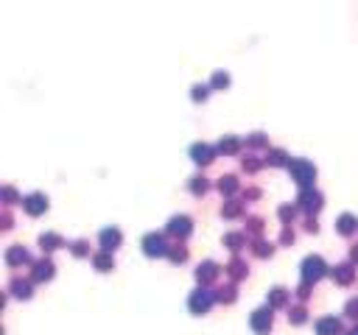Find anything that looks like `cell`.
Instances as JSON below:
<instances>
[{
	"label": "cell",
	"mask_w": 358,
	"mask_h": 335,
	"mask_svg": "<svg viewBox=\"0 0 358 335\" xmlns=\"http://www.w3.org/2000/svg\"><path fill=\"white\" fill-rule=\"evenodd\" d=\"M322 271H324V263H322V257L319 254L305 257V263H302V277L305 279H319L322 277Z\"/></svg>",
	"instance_id": "6da1fadb"
},
{
	"label": "cell",
	"mask_w": 358,
	"mask_h": 335,
	"mask_svg": "<svg viewBox=\"0 0 358 335\" xmlns=\"http://www.w3.org/2000/svg\"><path fill=\"white\" fill-rule=\"evenodd\" d=\"M143 249H145V254H160V251H165V243H162V234H157V232H148L143 237Z\"/></svg>",
	"instance_id": "7a4b0ae2"
},
{
	"label": "cell",
	"mask_w": 358,
	"mask_h": 335,
	"mask_svg": "<svg viewBox=\"0 0 358 335\" xmlns=\"http://www.w3.org/2000/svg\"><path fill=\"white\" fill-rule=\"evenodd\" d=\"M291 170H294V176H297V182H300V184H308V182H311L313 179V173H316V170H313L311 165H308V162H294V165H291Z\"/></svg>",
	"instance_id": "3957f363"
},
{
	"label": "cell",
	"mask_w": 358,
	"mask_h": 335,
	"mask_svg": "<svg viewBox=\"0 0 358 335\" xmlns=\"http://www.w3.org/2000/svg\"><path fill=\"white\" fill-rule=\"evenodd\" d=\"M190 307L196 313H204L210 307V293H207V290H193V293H190Z\"/></svg>",
	"instance_id": "277c9868"
},
{
	"label": "cell",
	"mask_w": 358,
	"mask_h": 335,
	"mask_svg": "<svg viewBox=\"0 0 358 335\" xmlns=\"http://www.w3.org/2000/svg\"><path fill=\"white\" fill-rule=\"evenodd\" d=\"M316 330H319V335H336L341 330V324H339V318H333V316H324V318L316 321Z\"/></svg>",
	"instance_id": "5b68a950"
},
{
	"label": "cell",
	"mask_w": 358,
	"mask_h": 335,
	"mask_svg": "<svg viewBox=\"0 0 358 335\" xmlns=\"http://www.w3.org/2000/svg\"><path fill=\"white\" fill-rule=\"evenodd\" d=\"M45 207H48V201H45L42 193H31L28 199H25V210L31 212V215H36V212H42Z\"/></svg>",
	"instance_id": "8992f818"
},
{
	"label": "cell",
	"mask_w": 358,
	"mask_h": 335,
	"mask_svg": "<svg viewBox=\"0 0 358 335\" xmlns=\"http://www.w3.org/2000/svg\"><path fill=\"white\" fill-rule=\"evenodd\" d=\"M168 229H171V232H177V234H188L190 232V218H188V215H174L171 223H168Z\"/></svg>",
	"instance_id": "52a82bcc"
},
{
	"label": "cell",
	"mask_w": 358,
	"mask_h": 335,
	"mask_svg": "<svg viewBox=\"0 0 358 335\" xmlns=\"http://www.w3.org/2000/svg\"><path fill=\"white\" fill-rule=\"evenodd\" d=\"M268 324H271V313H268L266 307H260V310L252 313V327H255V330H266Z\"/></svg>",
	"instance_id": "ba28073f"
},
{
	"label": "cell",
	"mask_w": 358,
	"mask_h": 335,
	"mask_svg": "<svg viewBox=\"0 0 358 335\" xmlns=\"http://www.w3.org/2000/svg\"><path fill=\"white\" fill-rule=\"evenodd\" d=\"M190 154H193V159H196V162H210V159H213L210 145H204V143H196L193 148H190Z\"/></svg>",
	"instance_id": "9c48e42d"
},
{
	"label": "cell",
	"mask_w": 358,
	"mask_h": 335,
	"mask_svg": "<svg viewBox=\"0 0 358 335\" xmlns=\"http://www.w3.org/2000/svg\"><path fill=\"white\" fill-rule=\"evenodd\" d=\"M101 243L107 246V249H115V246L121 243V232L118 229H104L101 232Z\"/></svg>",
	"instance_id": "30bf717a"
},
{
	"label": "cell",
	"mask_w": 358,
	"mask_h": 335,
	"mask_svg": "<svg viewBox=\"0 0 358 335\" xmlns=\"http://www.w3.org/2000/svg\"><path fill=\"white\" fill-rule=\"evenodd\" d=\"M51 271H54V263H51V260H39V263H36V271H34V277L45 279V277H51Z\"/></svg>",
	"instance_id": "8fae6325"
},
{
	"label": "cell",
	"mask_w": 358,
	"mask_h": 335,
	"mask_svg": "<svg viewBox=\"0 0 358 335\" xmlns=\"http://www.w3.org/2000/svg\"><path fill=\"white\" fill-rule=\"evenodd\" d=\"M319 199H322V196H319V193H311V190H308V193H302V204H305L308 210H316V207L322 204Z\"/></svg>",
	"instance_id": "7c38bea8"
},
{
	"label": "cell",
	"mask_w": 358,
	"mask_h": 335,
	"mask_svg": "<svg viewBox=\"0 0 358 335\" xmlns=\"http://www.w3.org/2000/svg\"><path fill=\"white\" fill-rule=\"evenodd\" d=\"M39 243H42V249H56V246H59V234L45 232L42 237H39Z\"/></svg>",
	"instance_id": "4fadbf2b"
},
{
	"label": "cell",
	"mask_w": 358,
	"mask_h": 335,
	"mask_svg": "<svg viewBox=\"0 0 358 335\" xmlns=\"http://www.w3.org/2000/svg\"><path fill=\"white\" fill-rule=\"evenodd\" d=\"M6 260H9V263H20V260H25V249H9Z\"/></svg>",
	"instance_id": "5bb4252c"
},
{
	"label": "cell",
	"mask_w": 358,
	"mask_h": 335,
	"mask_svg": "<svg viewBox=\"0 0 358 335\" xmlns=\"http://www.w3.org/2000/svg\"><path fill=\"white\" fill-rule=\"evenodd\" d=\"M196 274H199V279L204 277H213V274H215V266H213V263H204V266H199V271H196Z\"/></svg>",
	"instance_id": "9a60e30c"
},
{
	"label": "cell",
	"mask_w": 358,
	"mask_h": 335,
	"mask_svg": "<svg viewBox=\"0 0 358 335\" xmlns=\"http://www.w3.org/2000/svg\"><path fill=\"white\" fill-rule=\"evenodd\" d=\"M339 229H341V232H350V229H353V215H341V218H339Z\"/></svg>",
	"instance_id": "2e32d148"
},
{
	"label": "cell",
	"mask_w": 358,
	"mask_h": 335,
	"mask_svg": "<svg viewBox=\"0 0 358 335\" xmlns=\"http://www.w3.org/2000/svg\"><path fill=\"white\" fill-rule=\"evenodd\" d=\"M95 266H98L101 271H107V268L112 266V260H109V257H107V254H98V257H95Z\"/></svg>",
	"instance_id": "e0dca14e"
},
{
	"label": "cell",
	"mask_w": 358,
	"mask_h": 335,
	"mask_svg": "<svg viewBox=\"0 0 358 335\" xmlns=\"http://www.w3.org/2000/svg\"><path fill=\"white\" fill-rule=\"evenodd\" d=\"M204 95H207V87H204V84H196V87H193V98H204Z\"/></svg>",
	"instance_id": "ac0fdd59"
},
{
	"label": "cell",
	"mask_w": 358,
	"mask_h": 335,
	"mask_svg": "<svg viewBox=\"0 0 358 335\" xmlns=\"http://www.w3.org/2000/svg\"><path fill=\"white\" fill-rule=\"evenodd\" d=\"M235 187V179L233 176H224L221 179V190H233Z\"/></svg>",
	"instance_id": "d6986e66"
},
{
	"label": "cell",
	"mask_w": 358,
	"mask_h": 335,
	"mask_svg": "<svg viewBox=\"0 0 358 335\" xmlns=\"http://www.w3.org/2000/svg\"><path fill=\"white\" fill-rule=\"evenodd\" d=\"M227 81H230L227 73H215V76H213V84H227Z\"/></svg>",
	"instance_id": "ffe728a7"
},
{
	"label": "cell",
	"mask_w": 358,
	"mask_h": 335,
	"mask_svg": "<svg viewBox=\"0 0 358 335\" xmlns=\"http://www.w3.org/2000/svg\"><path fill=\"white\" fill-rule=\"evenodd\" d=\"M271 290H274V293H271V299L277 302V304H280L283 299H286V293H283V288H271Z\"/></svg>",
	"instance_id": "44dd1931"
},
{
	"label": "cell",
	"mask_w": 358,
	"mask_h": 335,
	"mask_svg": "<svg viewBox=\"0 0 358 335\" xmlns=\"http://www.w3.org/2000/svg\"><path fill=\"white\" fill-rule=\"evenodd\" d=\"M347 310H350V316H358V299L347 302Z\"/></svg>",
	"instance_id": "7402d4cb"
},
{
	"label": "cell",
	"mask_w": 358,
	"mask_h": 335,
	"mask_svg": "<svg viewBox=\"0 0 358 335\" xmlns=\"http://www.w3.org/2000/svg\"><path fill=\"white\" fill-rule=\"evenodd\" d=\"M350 335H358V327H356V330H353V333H350Z\"/></svg>",
	"instance_id": "603a6c76"
}]
</instances>
